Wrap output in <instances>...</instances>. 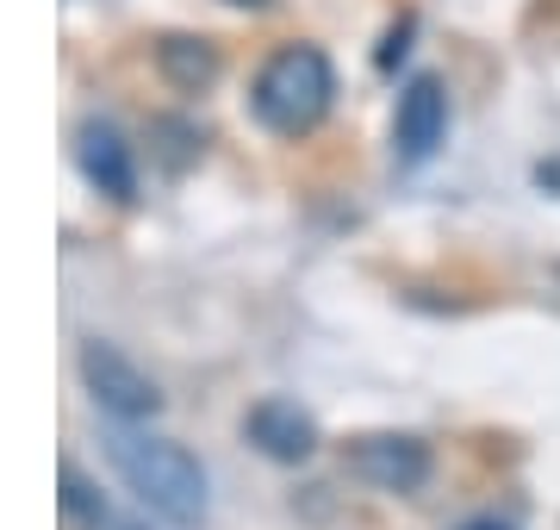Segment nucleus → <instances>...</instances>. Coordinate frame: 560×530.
Here are the masks:
<instances>
[{"instance_id": "5", "label": "nucleus", "mask_w": 560, "mask_h": 530, "mask_svg": "<svg viewBox=\"0 0 560 530\" xmlns=\"http://www.w3.org/2000/svg\"><path fill=\"white\" fill-rule=\"evenodd\" d=\"M442 138H448V94L436 76H411L399 88V113H393V157L418 169L442 150Z\"/></svg>"}, {"instance_id": "4", "label": "nucleus", "mask_w": 560, "mask_h": 530, "mask_svg": "<svg viewBox=\"0 0 560 530\" xmlns=\"http://www.w3.org/2000/svg\"><path fill=\"white\" fill-rule=\"evenodd\" d=\"M342 462H349L355 481H368V487H381V493H418L430 481V449L418 437H399V430H368V437H355Z\"/></svg>"}, {"instance_id": "3", "label": "nucleus", "mask_w": 560, "mask_h": 530, "mask_svg": "<svg viewBox=\"0 0 560 530\" xmlns=\"http://www.w3.org/2000/svg\"><path fill=\"white\" fill-rule=\"evenodd\" d=\"M81 381H88V393H94V406H101L106 418H119V425H143V418L162 412L156 381H150L125 349L101 344V337L81 344Z\"/></svg>"}, {"instance_id": "6", "label": "nucleus", "mask_w": 560, "mask_h": 530, "mask_svg": "<svg viewBox=\"0 0 560 530\" xmlns=\"http://www.w3.org/2000/svg\"><path fill=\"white\" fill-rule=\"evenodd\" d=\"M75 163L106 200H119V206L138 200V163H131V143L119 138V125H106V119L81 125L75 131Z\"/></svg>"}, {"instance_id": "1", "label": "nucleus", "mask_w": 560, "mask_h": 530, "mask_svg": "<svg viewBox=\"0 0 560 530\" xmlns=\"http://www.w3.org/2000/svg\"><path fill=\"white\" fill-rule=\"evenodd\" d=\"M113 469L125 474V487L150 518L175 530H200L206 525V469L168 437H143V430H119L113 437Z\"/></svg>"}, {"instance_id": "2", "label": "nucleus", "mask_w": 560, "mask_h": 530, "mask_svg": "<svg viewBox=\"0 0 560 530\" xmlns=\"http://www.w3.org/2000/svg\"><path fill=\"white\" fill-rule=\"evenodd\" d=\"M337 101V69L318 44H280L275 57L256 69L249 82V113L280 138H305L318 131L324 113Z\"/></svg>"}, {"instance_id": "8", "label": "nucleus", "mask_w": 560, "mask_h": 530, "mask_svg": "<svg viewBox=\"0 0 560 530\" xmlns=\"http://www.w3.org/2000/svg\"><path fill=\"white\" fill-rule=\"evenodd\" d=\"M62 511H69L81 530H138L131 518H119V506H113L75 462H62Z\"/></svg>"}, {"instance_id": "9", "label": "nucleus", "mask_w": 560, "mask_h": 530, "mask_svg": "<svg viewBox=\"0 0 560 530\" xmlns=\"http://www.w3.org/2000/svg\"><path fill=\"white\" fill-rule=\"evenodd\" d=\"M156 62H162V76H168L175 88H187V94H200V88L219 76V50H212L206 38H162Z\"/></svg>"}, {"instance_id": "7", "label": "nucleus", "mask_w": 560, "mask_h": 530, "mask_svg": "<svg viewBox=\"0 0 560 530\" xmlns=\"http://www.w3.org/2000/svg\"><path fill=\"white\" fill-rule=\"evenodd\" d=\"M243 437H249L261 456H275V462H305V456L318 449V425H312V412L293 406V400H261V406H249Z\"/></svg>"}, {"instance_id": "11", "label": "nucleus", "mask_w": 560, "mask_h": 530, "mask_svg": "<svg viewBox=\"0 0 560 530\" xmlns=\"http://www.w3.org/2000/svg\"><path fill=\"white\" fill-rule=\"evenodd\" d=\"M231 7H268V0H231Z\"/></svg>"}, {"instance_id": "10", "label": "nucleus", "mask_w": 560, "mask_h": 530, "mask_svg": "<svg viewBox=\"0 0 560 530\" xmlns=\"http://www.w3.org/2000/svg\"><path fill=\"white\" fill-rule=\"evenodd\" d=\"M467 530H511V525H499V518H474Z\"/></svg>"}]
</instances>
